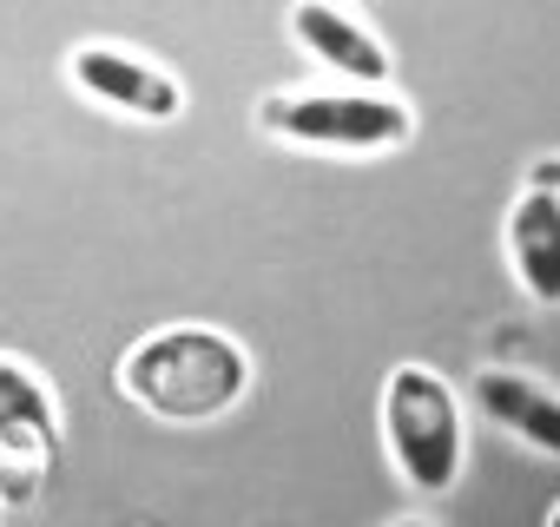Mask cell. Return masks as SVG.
I'll list each match as a JSON object with an SVG mask.
<instances>
[{"label": "cell", "instance_id": "obj_4", "mask_svg": "<svg viewBox=\"0 0 560 527\" xmlns=\"http://www.w3.org/2000/svg\"><path fill=\"white\" fill-rule=\"evenodd\" d=\"M67 80L73 93H86L93 106L119 113V119H139V126H172L185 119V86L178 73H165L159 60L132 54V47H106V40H86L67 54Z\"/></svg>", "mask_w": 560, "mask_h": 527}, {"label": "cell", "instance_id": "obj_2", "mask_svg": "<svg viewBox=\"0 0 560 527\" xmlns=\"http://www.w3.org/2000/svg\"><path fill=\"white\" fill-rule=\"evenodd\" d=\"M383 448H389L396 475L416 494H448L462 481L468 422H462V396L442 370H429V363L389 370V383H383Z\"/></svg>", "mask_w": 560, "mask_h": 527}, {"label": "cell", "instance_id": "obj_1", "mask_svg": "<svg viewBox=\"0 0 560 527\" xmlns=\"http://www.w3.org/2000/svg\"><path fill=\"white\" fill-rule=\"evenodd\" d=\"M119 389L152 422L198 429V422H224L244 402L250 356H244L237 337H224L211 324H165V330H152L126 350Z\"/></svg>", "mask_w": 560, "mask_h": 527}, {"label": "cell", "instance_id": "obj_8", "mask_svg": "<svg viewBox=\"0 0 560 527\" xmlns=\"http://www.w3.org/2000/svg\"><path fill=\"white\" fill-rule=\"evenodd\" d=\"M468 396H475V409H481L494 429H508V435L527 442L534 455H553V461H560V396H553L547 383H534V376H521V370H481V376L468 383Z\"/></svg>", "mask_w": 560, "mask_h": 527}, {"label": "cell", "instance_id": "obj_7", "mask_svg": "<svg viewBox=\"0 0 560 527\" xmlns=\"http://www.w3.org/2000/svg\"><path fill=\"white\" fill-rule=\"evenodd\" d=\"M291 34H298V47H304L311 60H324V67L343 73L350 86H389V54H383V40H376L363 21H350L343 8H330V0H298V8H291Z\"/></svg>", "mask_w": 560, "mask_h": 527}, {"label": "cell", "instance_id": "obj_9", "mask_svg": "<svg viewBox=\"0 0 560 527\" xmlns=\"http://www.w3.org/2000/svg\"><path fill=\"white\" fill-rule=\"evenodd\" d=\"M527 185H553V191H560V159H547V165H534V172H527Z\"/></svg>", "mask_w": 560, "mask_h": 527}, {"label": "cell", "instance_id": "obj_10", "mask_svg": "<svg viewBox=\"0 0 560 527\" xmlns=\"http://www.w3.org/2000/svg\"><path fill=\"white\" fill-rule=\"evenodd\" d=\"M547 520H553V527H560V501H553V507H547Z\"/></svg>", "mask_w": 560, "mask_h": 527}, {"label": "cell", "instance_id": "obj_5", "mask_svg": "<svg viewBox=\"0 0 560 527\" xmlns=\"http://www.w3.org/2000/svg\"><path fill=\"white\" fill-rule=\"evenodd\" d=\"M54 455H60V402H54V389L27 363L0 356V475H14V494H21L27 475H40Z\"/></svg>", "mask_w": 560, "mask_h": 527}, {"label": "cell", "instance_id": "obj_3", "mask_svg": "<svg viewBox=\"0 0 560 527\" xmlns=\"http://www.w3.org/2000/svg\"><path fill=\"white\" fill-rule=\"evenodd\" d=\"M257 126L284 145L311 152H396L416 139V113L389 86H343V93H270L257 99Z\"/></svg>", "mask_w": 560, "mask_h": 527}, {"label": "cell", "instance_id": "obj_6", "mask_svg": "<svg viewBox=\"0 0 560 527\" xmlns=\"http://www.w3.org/2000/svg\"><path fill=\"white\" fill-rule=\"evenodd\" d=\"M508 264L514 284L527 291V304L560 311V191L553 185H527L508 211Z\"/></svg>", "mask_w": 560, "mask_h": 527}]
</instances>
